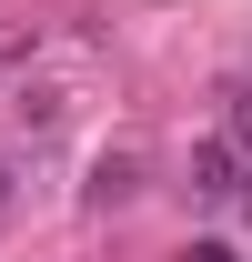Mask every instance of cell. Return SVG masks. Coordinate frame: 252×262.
I'll return each mask as SVG.
<instances>
[{"label":"cell","mask_w":252,"mask_h":262,"mask_svg":"<svg viewBox=\"0 0 252 262\" xmlns=\"http://www.w3.org/2000/svg\"><path fill=\"white\" fill-rule=\"evenodd\" d=\"M0 202H10V171H0Z\"/></svg>","instance_id":"obj_5"},{"label":"cell","mask_w":252,"mask_h":262,"mask_svg":"<svg viewBox=\"0 0 252 262\" xmlns=\"http://www.w3.org/2000/svg\"><path fill=\"white\" fill-rule=\"evenodd\" d=\"M192 192H202V202H232V192H242V162H232L222 141H202V151H192Z\"/></svg>","instance_id":"obj_1"},{"label":"cell","mask_w":252,"mask_h":262,"mask_svg":"<svg viewBox=\"0 0 252 262\" xmlns=\"http://www.w3.org/2000/svg\"><path fill=\"white\" fill-rule=\"evenodd\" d=\"M232 141L252 151V91H232Z\"/></svg>","instance_id":"obj_3"},{"label":"cell","mask_w":252,"mask_h":262,"mask_svg":"<svg viewBox=\"0 0 252 262\" xmlns=\"http://www.w3.org/2000/svg\"><path fill=\"white\" fill-rule=\"evenodd\" d=\"M121 192H141V162H131V151H101V171H91V202H121Z\"/></svg>","instance_id":"obj_2"},{"label":"cell","mask_w":252,"mask_h":262,"mask_svg":"<svg viewBox=\"0 0 252 262\" xmlns=\"http://www.w3.org/2000/svg\"><path fill=\"white\" fill-rule=\"evenodd\" d=\"M182 262H232V242H192V252Z\"/></svg>","instance_id":"obj_4"}]
</instances>
